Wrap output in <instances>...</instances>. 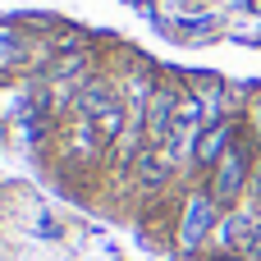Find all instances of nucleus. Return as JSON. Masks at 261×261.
<instances>
[{"mask_svg":"<svg viewBox=\"0 0 261 261\" xmlns=\"http://www.w3.org/2000/svg\"><path fill=\"white\" fill-rule=\"evenodd\" d=\"M248 174H252V151H243V142H234V147L211 165V184H206L211 202H216V206H234V202L243 197Z\"/></svg>","mask_w":261,"mask_h":261,"instance_id":"obj_1","label":"nucleus"},{"mask_svg":"<svg viewBox=\"0 0 261 261\" xmlns=\"http://www.w3.org/2000/svg\"><path fill=\"white\" fill-rule=\"evenodd\" d=\"M216 239L225 243V252H239V257H248V261H261V216L234 206V211L225 216V225L216 229Z\"/></svg>","mask_w":261,"mask_h":261,"instance_id":"obj_2","label":"nucleus"},{"mask_svg":"<svg viewBox=\"0 0 261 261\" xmlns=\"http://www.w3.org/2000/svg\"><path fill=\"white\" fill-rule=\"evenodd\" d=\"M211 225H216V202H211V193L202 188V193L188 197V206H184V216H179V248H184V252H197V248L211 239Z\"/></svg>","mask_w":261,"mask_h":261,"instance_id":"obj_3","label":"nucleus"},{"mask_svg":"<svg viewBox=\"0 0 261 261\" xmlns=\"http://www.w3.org/2000/svg\"><path fill=\"white\" fill-rule=\"evenodd\" d=\"M234 138H239V128L229 124V119H216V124H206L202 133H197V147H193V161L202 165V170H211L229 147H234Z\"/></svg>","mask_w":261,"mask_h":261,"instance_id":"obj_4","label":"nucleus"},{"mask_svg":"<svg viewBox=\"0 0 261 261\" xmlns=\"http://www.w3.org/2000/svg\"><path fill=\"white\" fill-rule=\"evenodd\" d=\"M211 261H248V257H239V252H220V257H211Z\"/></svg>","mask_w":261,"mask_h":261,"instance_id":"obj_5","label":"nucleus"}]
</instances>
